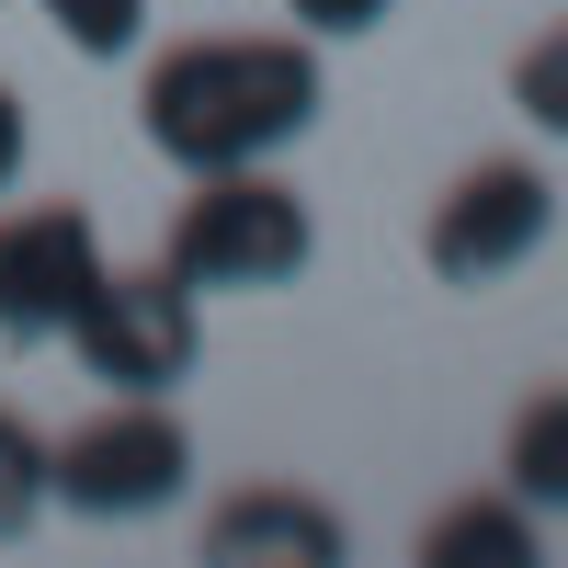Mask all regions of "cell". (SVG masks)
I'll return each mask as SVG.
<instances>
[{
    "label": "cell",
    "instance_id": "cell-1",
    "mask_svg": "<svg viewBox=\"0 0 568 568\" xmlns=\"http://www.w3.org/2000/svg\"><path fill=\"white\" fill-rule=\"evenodd\" d=\"M136 125L149 149L194 182V171H251L273 149H296L318 125V45L307 34H194L160 45L136 80Z\"/></svg>",
    "mask_w": 568,
    "mask_h": 568
},
{
    "label": "cell",
    "instance_id": "cell-2",
    "mask_svg": "<svg viewBox=\"0 0 568 568\" xmlns=\"http://www.w3.org/2000/svg\"><path fill=\"white\" fill-rule=\"evenodd\" d=\"M307 251H318L307 194L251 160V171H194V194H182L160 262L194 284V296H273V284L307 273Z\"/></svg>",
    "mask_w": 568,
    "mask_h": 568
},
{
    "label": "cell",
    "instance_id": "cell-3",
    "mask_svg": "<svg viewBox=\"0 0 568 568\" xmlns=\"http://www.w3.org/2000/svg\"><path fill=\"white\" fill-rule=\"evenodd\" d=\"M182 478H194V433L171 420V398H114L45 444V500L80 524H149L182 500Z\"/></svg>",
    "mask_w": 568,
    "mask_h": 568
},
{
    "label": "cell",
    "instance_id": "cell-4",
    "mask_svg": "<svg viewBox=\"0 0 568 568\" xmlns=\"http://www.w3.org/2000/svg\"><path fill=\"white\" fill-rule=\"evenodd\" d=\"M69 353H80L91 387H114V398H171L182 375L205 364V296L171 262L103 273L91 307H80V329H69Z\"/></svg>",
    "mask_w": 568,
    "mask_h": 568
},
{
    "label": "cell",
    "instance_id": "cell-5",
    "mask_svg": "<svg viewBox=\"0 0 568 568\" xmlns=\"http://www.w3.org/2000/svg\"><path fill=\"white\" fill-rule=\"evenodd\" d=\"M103 227H91V205H12L0 216V342L12 353H45V342H69L80 307H91V284H103Z\"/></svg>",
    "mask_w": 568,
    "mask_h": 568
},
{
    "label": "cell",
    "instance_id": "cell-6",
    "mask_svg": "<svg viewBox=\"0 0 568 568\" xmlns=\"http://www.w3.org/2000/svg\"><path fill=\"white\" fill-rule=\"evenodd\" d=\"M546 227H557V182L535 160H478V171H455V194L433 205L420 262L444 284H500V273H524L546 251Z\"/></svg>",
    "mask_w": 568,
    "mask_h": 568
},
{
    "label": "cell",
    "instance_id": "cell-7",
    "mask_svg": "<svg viewBox=\"0 0 568 568\" xmlns=\"http://www.w3.org/2000/svg\"><path fill=\"white\" fill-rule=\"evenodd\" d=\"M342 546H353V524H342L318 489H296V478L227 489V500L205 511V557H216V568H329Z\"/></svg>",
    "mask_w": 568,
    "mask_h": 568
},
{
    "label": "cell",
    "instance_id": "cell-8",
    "mask_svg": "<svg viewBox=\"0 0 568 568\" xmlns=\"http://www.w3.org/2000/svg\"><path fill=\"white\" fill-rule=\"evenodd\" d=\"M420 568H535V511L524 500H455L420 524Z\"/></svg>",
    "mask_w": 568,
    "mask_h": 568
},
{
    "label": "cell",
    "instance_id": "cell-9",
    "mask_svg": "<svg viewBox=\"0 0 568 568\" xmlns=\"http://www.w3.org/2000/svg\"><path fill=\"white\" fill-rule=\"evenodd\" d=\"M500 478L524 511H568V387H535L500 433Z\"/></svg>",
    "mask_w": 568,
    "mask_h": 568
},
{
    "label": "cell",
    "instance_id": "cell-10",
    "mask_svg": "<svg viewBox=\"0 0 568 568\" xmlns=\"http://www.w3.org/2000/svg\"><path fill=\"white\" fill-rule=\"evenodd\" d=\"M45 511H58V500H45V433H34L23 409H0V546L34 535Z\"/></svg>",
    "mask_w": 568,
    "mask_h": 568
},
{
    "label": "cell",
    "instance_id": "cell-11",
    "mask_svg": "<svg viewBox=\"0 0 568 568\" xmlns=\"http://www.w3.org/2000/svg\"><path fill=\"white\" fill-rule=\"evenodd\" d=\"M45 23H58L80 58H136V34H149V0H34Z\"/></svg>",
    "mask_w": 568,
    "mask_h": 568
},
{
    "label": "cell",
    "instance_id": "cell-12",
    "mask_svg": "<svg viewBox=\"0 0 568 568\" xmlns=\"http://www.w3.org/2000/svg\"><path fill=\"white\" fill-rule=\"evenodd\" d=\"M511 103H524L546 136H568V12L524 45V58H511Z\"/></svg>",
    "mask_w": 568,
    "mask_h": 568
},
{
    "label": "cell",
    "instance_id": "cell-13",
    "mask_svg": "<svg viewBox=\"0 0 568 568\" xmlns=\"http://www.w3.org/2000/svg\"><path fill=\"white\" fill-rule=\"evenodd\" d=\"M284 12H296L318 45H353V34H375V23H387V0H284Z\"/></svg>",
    "mask_w": 568,
    "mask_h": 568
},
{
    "label": "cell",
    "instance_id": "cell-14",
    "mask_svg": "<svg viewBox=\"0 0 568 568\" xmlns=\"http://www.w3.org/2000/svg\"><path fill=\"white\" fill-rule=\"evenodd\" d=\"M23 149H34V125H23V91L0 80V194H12V182H23Z\"/></svg>",
    "mask_w": 568,
    "mask_h": 568
}]
</instances>
